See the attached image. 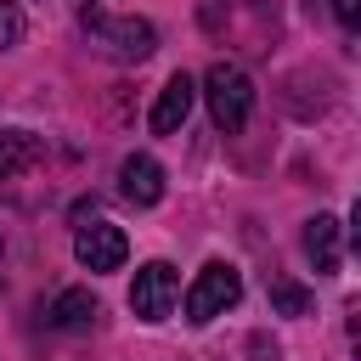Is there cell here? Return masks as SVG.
I'll list each match as a JSON object with an SVG mask.
<instances>
[{
	"instance_id": "cell-1",
	"label": "cell",
	"mask_w": 361,
	"mask_h": 361,
	"mask_svg": "<svg viewBox=\"0 0 361 361\" xmlns=\"http://www.w3.org/2000/svg\"><path fill=\"white\" fill-rule=\"evenodd\" d=\"M203 96H209V113H214V124L226 135H237L248 124V113H254V79L237 62H214L203 73Z\"/></svg>"
},
{
	"instance_id": "cell-2",
	"label": "cell",
	"mask_w": 361,
	"mask_h": 361,
	"mask_svg": "<svg viewBox=\"0 0 361 361\" xmlns=\"http://www.w3.org/2000/svg\"><path fill=\"white\" fill-rule=\"evenodd\" d=\"M243 299V276H237V265H226V259H209L203 271H197V282L186 288V322H214V316H226L231 305Z\"/></svg>"
},
{
	"instance_id": "cell-3",
	"label": "cell",
	"mask_w": 361,
	"mask_h": 361,
	"mask_svg": "<svg viewBox=\"0 0 361 361\" xmlns=\"http://www.w3.org/2000/svg\"><path fill=\"white\" fill-rule=\"evenodd\" d=\"M85 23H90V34H96L118 62H147L152 45H158V34H152L147 17H96V11H85Z\"/></svg>"
},
{
	"instance_id": "cell-4",
	"label": "cell",
	"mask_w": 361,
	"mask_h": 361,
	"mask_svg": "<svg viewBox=\"0 0 361 361\" xmlns=\"http://www.w3.org/2000/svg\"><path fill=\"white\" fill-rule=\"evenodd\" d=\"M175 299H180V276H175V265L152 259V265H141V271H135L130 310H135L141 322H164V316L175 310Z\"/></svg>"
},
{
	"instance_id": "cell-5",
	"label": "cell",
	"mask_w": 361,
	"mask_h": 361,
	"mask_svg": "<svg viewBox=\"0 0 361 361\" xmlns=\"http://www.w3.org/2000/svg\"><path fill=\"white\" fill-rule=\"evenodd\" d=\"M124 254H130V237H124L113 220H90V226L73 231V259H79L85 271H118Z\"/></svg>"
},
{
	"instance_id": "cell-6",
	"label": "cell",
	"mask_w": 361,
	"mask_h": 361,
	"mask_svg": "<svg viewBox=\"0 0 361 361\" xmlns=\"http://www.w3.org/2000/svg\"><path fill=\"white\" fill-rule=\"evenodd\" d=\"M118 192H124L135 209H152V203L164 197V169H158V158L130 152V158L118 164Z\"/></svg>"
},
{
	"instance_id": "cell-7",
	"label": "cell",
	"mask_w": 361,
	"mask_h": 361,
	"mask_svg": "<svg viewBox=\"0 0 361 361\" xmlns=\"http://www.w3.org/2000/svg\"><path fill=\"white\" fill-rule=\"evenodd\" d=\"M192 102H197V85H192L186 73H175V79L158 90V102H152V130H158V135H175V130L186 124Z\"/></svg>"
},
{
	"instance_id": "cell-8",
	"label": "cell",
	"mask_w": 361,
	"mask_h": 361,
	"mask_svg": "<svg viewBox=\"0 0 361 361\" xmlns=\"http://www.w3.org/2000/svg\"><path fill=\"white\" fill-rule=\"evenodd\" d=\"M305 254H310L316 271H338V259H344V226L333 214H316L305 226Z\"/></svg>"
},
{
	"instance_id": "cell-9",
	"label": "cell",
	"mask_w": 361,
	"mask_h": 361,
	"mask_svg": "<svg viewBox=\"0 0 361 361\" xmlns=\"http://www.w3.org/2000/svg\"><path fill=\"white\" fill-rule=\"evenodd\" d=\"M45 158V141L28 130H0V180H17L23 169H34Z\"/></svg>"
},
{
	"instance_id": "cell-10",
	"label": "cell",
	"mask_w": 361,
	"mask_h": 361,
	"mask_svg": "<svg viewBox=\"0 0 361 361\" xmlns=\"http://www.w3.org/2000/svg\"><path fill=\"white\" fill-rule=\"evenodd\" d=\"M45 316H51V327H62V333H85V327L96 322V299H90V288H62Z\"/></svg>"
},
{
	"instance_id": "cell-11",
	"label": "cell",
	"mask_w": 361,
	"mask_h": 361,
	"mask_svg": "<svg viewBox=\"0 0 361 361\" xmlns=\"http://www.w3.org/2000/svg\"><path fill=\"white\" fill-rule=\"evenodd\" d=\"M271 305H276L282 316H310L316 293H310V288H299L293 276H271Z\"/></svg>"
},
{
	"instance_id": "cell-12",
	"label": "cell",
	"mask_w": 361,
	"mask_h": 361,
	"mask_svg": "<svg viewBox=\"0 0 361 361\" xmlns=\"http://www.w3.org/2000/svg\"><path fill=\"white\" fill-rule=\"evenodd\" d=\"M23 34H28L23 6H17V0H0V51H17V45H23Z\"/></svg>"
},
{
	"instance_id": "cell-13",
	"label": "cell",
	"mask_w": 361,
	"mask_h": 361,
	"mask_svg": "<svg viewBox=\"0 0 361 361\" xmlns=\"http://www.w3.org/2000/svg\"><path fill=\"white\" fill-rule=\"evenodd\" d=\"M333 17L344 28H361V0H333Z\"/></svg>"
},
{
	"instance_id": "cell-14",
	"label": "cell",
	"mask_w": 361,
	"mask_h": 361,
	"mask_svg": "<svg viewBox=\"0 0 361 361\" xmlns=\"http://www.w3.org/2000/svg\"><path fill=\"white\" fill-rule=\"evenodd\" d=\"M0 265H6V243H0ZM0 282H6V271H0Z\"/></svg>"
}]
</instances>
